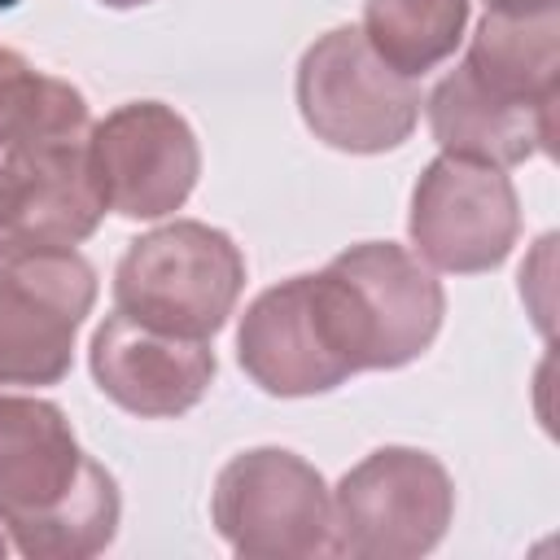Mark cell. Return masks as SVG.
<instances>
[{"label":"cell","instance_id":"6da1fadb","mask_svg":"<svg viewBox=\"0 0 560 560\" xmlns=\"http://www.w3.org/2000/svg\"><path fill=\"white\" fill-rule=\"evenodd\" d=\"M122 516L118 481L48 398L0 394V525L26 560L101 556Z\"/></svg>","mask_w":560,"mask_h":560},{"label":"cell","instance_id":"7a4b0ae2","mask_svg":"<svg viewBox=\"0 0 560 560\" xmlns=\"http://www.w3.org/2000/svg\"><path fill=\"white\" fill-rule=\"evenodd\" d=\"M324 328L350 372H394L416 363L446 315L438 276L394 241L341 249L311 276Z\"/></svg>","mask_w":560,"mask_h":560},{"label":"cell","instance_id":"3957f363","mask_svg":"<svg viewBox=\"0 0 560 560\" xmlns=\"http://www.w3.org/2000/svg\"><path fill=\"white\" fill-rule=\"evenodd\" d=\"M245 289L241 245L201 219L136 236L114 267V306L175 337L210 341Z\"/></svg>","mask_w":560,"mask_h":560},{"label":"cell","instance_id":"277c9868","mask_svg":"<svg viewBox=\"0 0 560 560\" xmlns=\"http://www.w3.org/2000/svg\"><path fill=\"white\" fill-rule=\"evenodd\" d=\"M455 481L438 455L381 446L363 455L332 490V556L416 560L446 538Z\"/></svg>","mask_w":560,"mask_h":560},{"label":"cell","instance_id":"5b68a950","mask_svg":"<svg viewBox=\"0 0 560 560\" xmlns=\"http://www.w3.org/2000/svg\"><path fill=\"white\" fill-rule=\"evenodd\" d=\"M293 96L315 140L341 153H389L420 118L416 79L381 61L359 26H332L302 52Z\"/></svg>","mask_w":560,"mask_h":560},{"label":"cell","instance_id":"8992f818","mask_svg":"<svg viewBox=\"0 0 560 560\" xmlns=\"http://www.w3.org/2000/svg\"><path fill=\"white\" fill-rule=\"evenodd\" d=\"M210 521L245 560L332 556V494L319 468L284 446L232 455L214 477Z\"/></svg>","mask_w":560,"mask_h":560},{"label":"cell","instance_id":"52a82bcc","mask_svg":"<svg viewBox=\"0 0 560 560\" xmlns=\"http://www.w3.org/2000/svg\"><path fill=\"white\" fill-rule=\"evenodd\" d=\"M96 302V267L79 249L0 258V385H57Z\"/></svg>","mask_w":560,"mask_h":560},{"label":"cell","instance_id":"ba28073f","mask_svg":"<svg viewBox=\"0 0 560 560\" xmlns=\"http://www.w3.org/2000/svg\"><path fill=\"white\" fill-rule=\"evenodd\" d=\"M407 232L416 254L438 271H494L521 236V201L499 166L442 153L411 188Z\"/></svg>","mask_w":560,"mask_h":560},{"label":"cell","instance_id":"9c48e42d","mask_svg":"<svg viewBox=\"0 0 560 560\" xmlns=\"http://www.w3.org/2000/svg\"><path fill=\"white\" fill-rule=\"evenodd\" d=\"M88 166L105 210L122 219L175 214L201 175L188 118L162 101H127L88 131Z\"/></svg>","mask_w":560,"mask_h":560},{"label":"cell","instance_id":"30bf717a","mask_svg":"<svg viewBox=\"0 0 560 560\" xmlns=\"http://www.w3.org/2000/svg\"><path fill=\"white\" fill-rule=\"evenodd\" d=\"M96 389L131 416L171 420L192 411L214 381V350L201 337H175L153 324L109 311L88 346Z\"/></svg>","mask_w":560,"mask_h":560},{"label":"cell","instance_id":"8fae6325","mask_svg":"<svg viewBox=\"0 0 560 560\" xmlns=\"http://www.w3.org/2000/svg\"><path fill=\"white\" fill-rule=\"evenodd\" d=\"M236 363L271 398L328 394L354 376L324 328L311 276L280 280L245 306L236 328Z\"/></svg>","mask_w":560,"mask_h":560},{"label":"cell","instance_id":"7c38bea8","mask_svg":"<svg viewBox=\"0 0 560 560\" xmlns=\"http://www.w3.org/2000/svg\"><path fill=\"white\" fill-rule=\"evenodd\" d=\"M105 219L88 166V140L44 158L0 188V258L57 254L83 245Z\"/></svg>","mask_w":560,"mask_h":560},{"label":"cell","instance_id":"4fadbf2b","mask_svg":"<svg viewBox=\"0 0 560 560\" xmlns=\"http://www.w3.org/2000/svg\"><path fill=\"white\" fill-rule=\"evenodd\" d=\"M486 92L556 109L560 96V0H494L486 4L472 44L459 61Z\"/></svg>","mask_w":560,"mask_h":560},{"label":"cell","instance_id":"5bb4252c","mask_svg":"<svg viewBox=\"0 0 560 560\" xmlns=\"http://www.w3.org/2000/svg\"><path fill=\"white\" fill-rule=\"evenodd\" d=\"M424 109H429V131L442 144V153L486 162L499 171L521 166L534 153H547L556 136V109L503 101L486 92L464 66L438 79Z\"/></svg>","mask_w":560,"mask_h":560},{"label":"cell","instance_id":"9a60e30c","mask_svg":"<svg viewBox=\"0 0 560 560\" xmlns=\"http://www.w3.org/2000/svg\"><path fill=\"white\" fill-rule=\"evenodd\" d=\"M88 131L92 114L74 83L35 70L13 48H0V188L44 158L83 144Z\"/></svg>","mask_w":560,"mask_h":560},{"label":"cell","instance_id":"2e32d148","mask_svg":"<svg viewBox=\"0 0 560 560\" xmlns=\"http://www.w3.org/2000/svg\"><path fill=\"white\" fill-rule=\"evenodd\" d=\"M468 26V0H363V39L398 74L420 79L442 66Z\"/></svg>","mask_w":560,"mask_h":560},{"label":"cell","instance_id":"e0dca14e","mask_svg":"<svg viewBox=\"0 0 560 560\" xmlns=\"http://www.w3.org/2000/svg\"><path fill=\"white\" fill-rule=\"evenodd\" d=\"M105 9H140V4H149V0H101Z\"/></svg>","mask_w":560,"mask_h":560},{"label":"cell","instance_id":"ac0fdd59","mask_svg":"<svg viewBox=\"0 0 560 560\" xmlns=\"http://www.w3.org/2000/svg\"><path fill=\"white\" fill-rule=\"evenodd\" d=\"M4 551H9V542H4V538H0V556H4Z\"/></svg>","mask_w":560,"mask_h":560},{"label":"cell","instance_id":"d6986e66","mask_svg":"<svg viewBox=\"0 0 560 560\" xmlns=\"http://www.w3.org/2000/svg\"><path fill=\"white\" fill-rule=\"evenodd\" d=\"M486 4H494V0H486Z\"/></svg>","mask_w":560,"mask_h":560}]
</instances>
